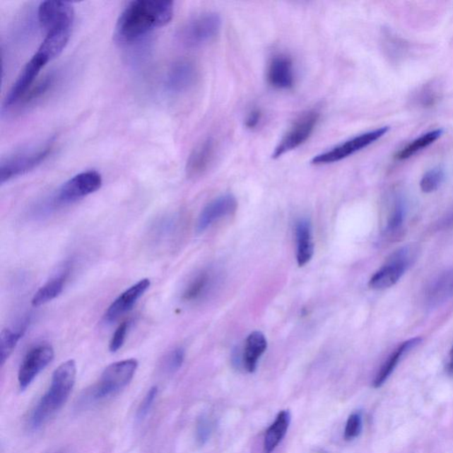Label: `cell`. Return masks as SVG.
<instances>
[{"instance_id": "6da1fadb", "label": "cell", "mask_w": 453, "mask_h": 453, "mask_svg": "<svg viewBox=\"0 0 453 453\" xmlns=\"http://www.w3.org/2000/svg\"><path fill=\"white\" fill-rule=\"evenodd\" d=\"M174 2L170 0H135L129 3L115 26L114 37L120 43H132L173 19Z\"/></svg>"}, {"instance_id": "7a4b0ae2", "label": "cell", "mask_w": 453, "mask_h": 453, "mask_svg": "<svg viewBox=\"0 0 453 453\" xmlns=\"http://www.w3.org/2000/svg\"><path fill=\"white\" fill-rule=\"evenodd\" d=\"M76 364L70 360L52 375L50 388L42 396L30 417V427L37 430L65 405L76 384Z\"/></svg>"}, {"instance_id": "3957f363", "label": "cell", "mask_w": 453, "mask_h": 453, "mask_svg": "<svg viewBox=\"0 0 453 453\" xmlns=\"http://www.w3.org/2000/svg\"><path fill=\"white\" fill-rule=\"evenodd\" d=\"M139 363L135 359H129L112 363L101 375L100 381L90 392L93 401L108 398L124 389L138 370Z\"/></svg>"}, {"instance_id": "277c9868", "label": "cell", "mask_w": 453, "mask_h": 453, "mask_svg": "<svg viewBox=\"0 0 453 453\" xmlns=\"http://www.w3.org/2000/svg\"><path fill=\"white\" fill-rule=\"evenodd\" d=\"M221 20L216 13H205L186 23L179 30V43L187 48H198L209 43L219 34Z\"/></svg>"}, {"instance_id": "5b68a950", "label": "cell", "mask_w": 453, "mask_h": 453, "mask_svg": "<svg viewBox=\"0 0 453 453\" xmlns=\"http://www.w3.org/2000/svg\"><path fill=\"white\" fill-rule=\"evenodd\" d=\"M389 131L388 126L385 127L374 129V131L363 133L354 138L347 140V141L340 143V145L333 147V148L326 151L324 153L318 154L314 157L311 163L312 165H328L339 163L340 160L346 159L353 154L360 152V151L366 148L372 143L377 142L384 135L387 134Z\"/></svg>"}, {"instance_id": "8992f818", "label": "cell", "mask_w": 453, "mask_h": 453, "mask_svg": "<svg viewBox=\"0 0 453 453\" xmlns=\"http://www.w3.org/2000/svg\"><path fill=\"white\" fill-rule=\"evenodd\" d=\"M103 180L96 170L82 172L69 179L59 189L54 198V204L58 206L69 205L86 196L93 194L101 188Z\"/></svg>"}, {"instance_id": "52a82bcc", "label": "cell", "mask_w": 453, "mask_h": 453, "mask_svg": "<svg viewBox=\"0 0 453 453\" xmlns=\"http://www.w3.org/2000/svg\"><path fill=\"white\" fill-rule=\"evenodd\" d=\"M319 117L321 114L318 111L310 110L298 117L276 146L272 154L273 159L282 157L307 142L314 133Z\"/></svg>"}, {"instance_id": "ba28073f", "label": "cell", "mask_w": 453, "mask_h": 453, "mask_svg": "<svg viewBox=\"0 0 453 453\" xmlns=\"http://www.w3.org/2000/svg\"><path fill=\"white\" fill-rule=\"evenodd\" d=\"M52 150H54V147L52 143H49V145L40 147L37 150L16 154V155L2 161L1 166H0V182L1 184H4L5 182L12 180L13 178L35 170L48 159Z\"/></svg>"}, {"instance_id": "9c48e42d", "label": "cell", "mask_w": 453, "mask_h": 453, "mask_svg": "<svg viewBox=\"0 0 453 453\" xmlns=\"http://www.w3.org/2000/svg\"><path fill=\"white\" fill-rule=\"evenodd\" d=\"M413 258L412 250L409 248L396 251L387 263L374 273L368 286L374 290H385L392 287L408 269Z\"/></svg>"}, {"instance_id": "30bf717a", "label": "cell", "mask_w": 453, "mask_h": 453, "mask_svg": "<svg viewBox=\"0 0 453 453\" xmlns=\"http://www.w3.org/2000/svg\"><path fill=\"white\" fill-rule=\"evenodd\" d=\"M38 22L47 33L59 30H72L75 10L68 2H42L37 12Z\"/></svg>"}, {"instance_id": "8fae6325", "label": "cell", "mask_w": 453, "mask_h": 453, "mask_svg": "<svg viewBox=\"0 0 453 453\" xmlns=\"http://www.w3.org/2000/svg\"><path fill=\"white\" fill-rule=\"evenodd\" d=\"M54 350L47 343H42L30 349L20 365L18 382L20 391L31 384L38 375L54 360Z\"/></svg>"}, {"instance_id": "7c38bea8", "label": "cell", "mask_w": 453, "mask_h": 453, "mask_svg": "<svg viewBox=\"0 0 453 453\" xmlns=\"http://www.w3.org/2000/svg\"><path fill=\"white\" fill-rule=\"evenodd\" d=\"M47 63V59L41 57L37 54L30 59V61L24 66L22 73H20L11 90L6 95L3 108L6 109V110H10V109L15 107L16 105L20 103V101L25 96L28 91L34 86L41 69Z\"/></svg>"}, {"instance_id": "4fadbf2b", "label": "cell", "mask_w": 453, "mask_h": 453, "mask_svg": "<svg viewBox=\"0 0 453 453\" xmlns=\"http://www.w3.org/2000/svg\"><path fill=\"white\" fill-rule=\"evenodd\" d=\"M198 80V69L192 62L180 61L171 66L165 84L172 94H182L191 90Z\"/></svg>"}, {"instance_id": "5bb4252c", "label": "cell", "mask_w": 453, "mask_h": 453, "mask_svg": "<svg viewBox=\"0 0 453 453\" xmlns=\"http://www.w3.org/2000/svg\"><path fill=\"white\" fill-rule=\"evenodd\" d=\"M237 208V201L233 195L226 194L219 196L203 209L196 221V230L199 233H203L216 221L233 214Z\"/></svg>"}, {"instance_id": "9a60e30c", "label": "cell", "mask_w": 453, "mask_h": 453, "mask_svg": "<svg viewBox=\"0 0 453 453\" xmlns=\"http://www.w3.org/2000/svg\"><path fill=\"white\" fill-rule=\"evenodd\" d=\"M150 286L149 279H142L122 293L105 312L104 317L105 322H115L125 312L131 310L139 298L149 289Z\"/></svg>"}, {"instance_id": "2e32d148", "label": "cell", "mask_w": 453, "mask_h": 453, "mask_svg": "<svg viewBox=\"0 0 453 453\" xmlns=\"http://www.w3.org/2000/svg\"><path fill=\"white\" fill-rule=\"evenodd\" d=\"M270 86L278 90H289L295 83L293 59L289 56L279 54L270 61L266 72Z\"/></svg>"}, {"instance_id": "e0dca14e", "label": "cell", "mask_w": 453, "mask_h": 453, "mask_svg": "<svg viewBox=\"0 0 453 453\" xmlns=\"http://www.w3.org/2000/svg\"><path fill=\"white\" fill-rule=\"evenodd\" d=\"M216 153V141L207 139L200 143L189 155L186 172L189 177H198L205 173L213 163Z\"/></svg>"}, {"instance_id": "ac0fdd59", "label": "cell", "mask_w": 453, "mask_h": 453, "mask_svg": "<svg viewBox=\"0 0 453 453\" xmlns=\"http://www.w3.org/2000/svg\"><path fill=\"white\" fill-rule=\"evenodd\" d=\"M297 244V261L300 266H304L310 262L314 252V240H312V228L308 219H300L295 229Z\"/></svg>"}, {"instance_id": "d6986e66", "label": "cell", "mask_w": 453, "mask_h": 453, "mask_svg": "<svg viewBox=\"0 0 453 453\" xmlns=\"http://www.w3.org/2000/svg\"><path fill=\"white\" fill-rule=\"evenodd\" d=\"M266 348H268V341L264 334L254 331L247 336L245 340L243 356H242L245 370L249 373H254L257 370L259 360Z\"/></svg>"}, {"instance_id": "ffe728a7", "label": "cell", "mask_w": 453, "mask_h": 453, "mask_svg": "<svg viewBox=\"0 0 453 453\" xmlns=\"http://www.w3.org/2000/svg\"><path fill=\"white\" fill-rule=\"evenodd\" d=\"M291 420L290 413L288 410H283L277 414L275 421L270 425L266 432L264 439V452L272 453L277 446L282 442L289 430Z\"/></svg>"}, {"instance_id": "44dd1931", "label": "cell", "mask_w": 453, "mask_h": 453, "mask_svg": "<svg viewBox=\"0 0 453 453\" xmlns=\"http://www.w3.org/2000/svg\"><path fill=\"white\" fill-rule=\"evenodd\" d=\"M421 339L420 337L412 339L401 343L394 352L392 353L384 364L382 365L380 371L378 372L377 377L375 378L373 386L375 388H380L384 384L387 379L391 377L392 372L394 371L396 366L399 363L401 358L412 350L416 346L419 345Z\"/></svg>"}, {"instance_id": "7402d4cb", "label": "cell", "mask_w": 453, "mask_h": 453, "mask_svg": "<svg viewBox=\"0 0 453 453\" xmlns=\"http://www.w3.org/2000/svg\"><path fill=\"white\" fill-rule=\"evenodd\" d=\"M71 36V30H59L47 33L36 54L51 61L57 58L68 45Z\"/></svg>"}, {"instance_id": "603a6c76", "label": "cell", "mask_w": 453, "mask_h": 453, "mask_svg": "<svg viewBox=\"0 0 453 453\" xmlns=\"http://www.w3.org/2000/svg\"><path fill=\"white\" fill-rule=\"evenodd\" d=\"M69 275V269H65L64 271L59 273L57 276L49 280L45 286H42L40 290L35 293L33 298V307H40L48 302L54 300L64 289L66 278Z\"/></svg>"}, {"instance_id": "cb8c5ba5", "label": "cell", "mask_w": 453, "mask_h": 453, "mask_svg": "<svg viewBox=\"0 0 453 453\" xmlns=\"http://www.w3.org/2000/svg\"><path fill=\"white\" fill-rule=\"evenodd\" d=\"M214 277L208 271H203L196 276L186 287L184 293L185 301H196L205 297L213 286Z\"/></svg>"}, {"instance_id": "d4e9b609", "label": "cell", "mask_w": 453, "mask_h": 453, "mask_svg": "<svg viewBox=\"0 0 453 453\" xmlns=\"http://www.w3.org/2000/svg\"><path fill=\"white\" fill-rule=\"evenodd\" d=\"M442 134H444V131L442 129H437L420 136V138L413 140L412 143L406 146L405 148L400 150L396 154V159L399 160L409 159L414 154L434 143L438 139L441 138Z\"/></svg>"}, {"instance_id": "484cf974", "label": "cell", "mask_w": 453, "mask_h": 453, "mask_svg": "<svg viewBox=\"0 0 453 453\" xmlns=\"http://www.w3.org/2000/svg\"><path fill=\"white\" fill-rule=\"evenodd\" d=\"M26 325L23 324L18 329H4L0 334V364H5L13 351L17 343L22 339L26 331Z\"/></svg>"}, {"instance_id": "4316f807", "label": "cell", "mask_w": 453, "mask_h": 453, "mask_svg": "<svg viewBox=\"0 0 453 453\" xmlns=\"http://www.w3.org/2000/svg\"><path fill=\"white\" fill-rule=\"evenodd\" d=\"M54 76L49 75L45 76L43 79L40 80V82L34 84V86L30 88V90L28 91L27 94L23 97V100L20 101L19 104L22 103V105H30L34 103V102L37 100L38 98L44 96V95L47 93L49 89L52 86V84H54Z\"/></svg>"}, {"instance_id": "83f0119b", "label": "cell", "mask_w": 453, "mask_h": 453, "mask_svg": "<svg viewBox=\"0 0 453 453\" xmlns=\"http://www.w3.org/2000/svg\"><path fill=\"white\" fill-rule=\"evenodd\" d=\"M445 174L441 167H434L428 170L421 178L420 186L421 191L425 193H431L440 187L444 182Z\"/></svg>"}, {"instance_id": "f1b7e54d", "label": "cell", "mask_w": 453, "mask_h": 453, "mask_svg": "<svg viewBox=\"0 0 453 453\" xmlns=\"http://www.w3.org/2000/svg\"><path fill=\"white\" fill-rule=\"evenodd\" d=\"M404 219H405V209L401 203L396 204L389 218L387 228L388 234L395 235L402 229Z\"/></svg>"}, {"instance_id": "f546056e", "label": "cell", "mask_w": 453, "mask_h": 453, "mask_svg": "<svg viewBox=\"0 0 453 453\" xmlns=\"http://www.w3.org/2000/svg\"><path fill=\"white\" fill-rule=\"evenodd\" d=\"M363 430V417L360 413L351 414L346 421L345 428V438L346 440H353L357 438Z\"/></svg>"}, {"instance_id": "4dcf8cb0", "label": "cell", "mask_w": 453, "mask_h": 453, "mask_svg": "<svg viewBox=\"0 0 453 453\" xmlns=\"http://www.w3.org/2000/svg\"><path fill=\"white\" fill-rule=\"evenodd\" d=\"M129 326V323L128 322H122L115 330L114 335L112 336L110 343H109V350H110L111 353H117L124 346Z\"/></svg>"}, {"instance_id": "1f68e13d", "label": "cell", "mask_w": 453, "mask_h": 453, "mask_svg": "<svg viewBox=\"0 0 453 453\" xmlns=\"http://www.w3.org/2000/svg\"><path fill=\"white\" fill-rule=\"evenodd\" d=\"M158 395V387L157 386H153V387L149 389V392H147L145 399H143L141 405H140L138 411V419L143 420L147 416V414L149 413L151 408L153 405L154 401L157 398Z\"/></svg>"}, {"instance_id": "d6a6232c", "label": "cell", "mask_w": 453, "mask_h": 453, "mask_svg": "<svg viewBox=\"0 0 453 453\" xmlns=\"http://www.w3.org/2000/svg\"><path fill=\"white\" fill-rule=\"evenodd\" d=\"M185 357L184 350L179 347L170 354L167 360V370L174 373L180 370L184 364Z\"/></svg>"}, {"instance_id": "836d02e7", "label": "cell", "mask_w": 453, "mask_h": 453, "mask_svg": "<svg viewBox=\"0 0 453 453\" xmlns=\"http://www.w3.org/2000/svg\"><path fill=\"white\" fill-rule=\"evenodd\" d=\"M211 433L210 421L206 417L200 418L196 427V440L200 445H204L208 440Z\"/></svg>"}, {"instance_id": "e575fe53", "label": "cell", "mask_w": 453, "mask_h": 453, "mask_svg": "<svg viewBox=\"0 0 453 453\" xmlns=\"http://www.w3.org/2000/svg\"><path fill=\"white\" fill-rule=\"evenodd\" d=\"M262 119V112L259 109H252L245 119V127L254 129L257 128Z\"/></svg>"}, {"instance_id": "d590c367", "label": "cell", "mask_w": 453, "mask_h": 453, "mask_svg": "<svg viewBox=\"0 0 453 453\" xmlns=\"http://www.w3.org/2000/svg\"><path fill=\"white\" fill-rule=\"evenodd\" d=\"M449 370L452 374H453V347L451 351V353H449Z\"/></svg>"}, {"instance_id": "8d00e7d4", "label": "cell", "mask_w": 453, "mask_h": 453, "mask_svg": "<svg viewBox=\"0 0 453 453\" xmlns=\"http://www.w3.org/2000/svg\"><path fill=\"white\" fill-rule=\"evenodd\" d=\"M446 224H452L453 223V213L447 218V220L445 221Z\"/></svg>"}, {"instance_id": "74e56055", "label": "cell", "mask_w": 453, "mask_h": 453, "mask_svg": "<svg viewBox=\"0 0 453 453\" xmlns=\"http://www.w3.org/2000/svg\"><path fill=\"white\" fill-rule=\"evenodd\" d=\"M451 281H452V288H453V278H452Z\"/></svg>"}]
</instances>
